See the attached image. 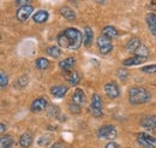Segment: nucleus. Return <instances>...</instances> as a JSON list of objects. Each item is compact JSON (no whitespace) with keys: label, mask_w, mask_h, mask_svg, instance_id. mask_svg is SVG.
<instances>
[{"label":"nucleus","mask_w":156,"mask_h":148,"mask_svg":"<svg viewBox=\"0 0 156 148\" xmlns=\"http://www.w3.org/2000/svg\"><path fill=\"white\" fill-rule=\"evenodd\" d=\"M34 11V7L31 5H25V6H20L18 10H17V19L20 22H25L27 19L30 17V15L33 13Z\"/></svg>","instance_id":"423d86ee"},{"label":"nucleus","mask_w":156,"mask_h":148,"mask_svg":"<svg viewBox=\"0 0 156 148\" xmlns=\"http://www.w3.org/2000/svg\"><path fill=\"white\" fill-rule=\"evenodd\" d=\"M135 53H136V56L145 57V58H147V57H148V53H149V52H148V48H147V47H145L144 45H142V46H140V47H139V48L137 50Z\"/></svg>","instance_id":"bb28decb"},{"label":"nucleus","mask_w":156,"mask_h":148,"mask_svg":"<svg viewBox=\"0 0 156 148\" xmlns=\"http://www.w3.org/2000/svg\"><path fill=\"white\" fill-rule=\"evenodd\" d=\"M101 35H103V36H106L107 39L111 40V39H114V37L118 36V30L112 25H107V27H105L102 29V34Z\"/></svg>","instance_id":"6ab92c4d"},{"label":"nucleus","mask_w":156,"mask_h":148,"mask_svg":"<svg viewBox=\"0 0 156 148\" xmlns=\"http://www.w3.org/2000/svg\"><path fill=\"white\" fill-rule=\"evenodd\" d=\"M147 60L145 57H139V56H133V57H130L127 59H125L122 61L124 66H133V65H139L142 63H144Z\"/></svg>","instance_id":"ddd939ff"},{"label":"nucleus","mask_w":156,"mask_h":148,"mask_svg":"<svg viewBox=\"0 0 156 148\" xmlns=\"http://www.w3.org/2000/svg\"><path fill=\"white\" fill-rule=\"evenodd\" d=\"M140 125L153 132H156V116H149L143 118L140 122Z\"/></svg>","instance_id":"9d476101"},{"label":"nucleus","mask_w":156,"mask_h":148,"mask_svg":"<svg viewBox=\"0 0 156 148\" xmlns=\"http://www.w3.org/2000/svg\"><path fill=\"white\" fill-rule=\"evenodd\" d=\"M13 145V139L10 135H2L0 140V148H11Z\"/></svg>","instance_id":"4be33fe9"},{"label":"nucleus","mask_w":156,"mask_h":148,"mask_svg":"<svg viewBox=\"0 0 156 148\" xmlns=\"http://www.w3.org/2000/svg\"><path fill=\"white\" fill-rule=\"evenodd\" d=\"M0 127H1V134H4V132H5V124H4V123H1V124H0Z\"/></svg>","instance_id":"72a5a7b5"},{"label":"nucleus","mask_w":156,"mask_h":148,"mask_svg":"<svg viewBox=\"0 0 156 148\" xmlns=\"http://www.w3.org/2000/svg\"><path fill=\"white\" fill-rule=\"evenodd\" d=\"M145 20H147V24H148L149 30L154 35H156V15H154V13H148L147 17H145Z\"/></svg>","instance_id":"f3484780"},{"label":"nucleus","mask_w":156,"mask_h":148,"mask_svg":"<svg viewBox=\"0 0 156 148\" xmlns=\"http://www.w3.org/2000/svg\"><path fill=\"white\" fill-rule=\"evenodd\" d=\"M102 99H101V96L98 95V94H94L93 95V98H91V106H94V107H96L98 110H102Z\"/></svg>","instance_id":"b1692460"},{"label":"nucleus","mask_w":156,"mask_h":148,"mask_svg":"<svg viewBox=\"0 0 156 148\" xmlns=\"http://www.w3.org/2000/svg\"><path fill=\"white\" fill-rule=\"evenodd\" d=\"M98 136L102 140H112L117 136V129H115V127H113L111 124L102 125L98 130Z\"/></svg>","instance_id":"20e7f679"},{"label":"nucleus","mask_w":156,"mask_h":148,"mask_svg":"<svg viewBox=\"0 0 156 148\" xmlns=\"http://www.w3.org/2000/svg\"><path fill=\"white\" fill-rule=\"evenodd\" d=\"M66 80H67V82L70 83V84H72V86H77L78 83H79V81H80V77H79V75H78L77 71H75V70H72V71H70V72H66Z\"/></svg>","instance_id":"aec40b11"},{"label":"nucleus","mask_w":156,"mask_h":148,"mask_svg":"<svg viewBox=\"0 0 156 148\" xmlns=\"http://www.w3.org/2000/svg\"><path fill=\"white\" fill-rule=\"evenodd\" d=\"M137 142L144 148H156V139L147 132L137 134Z\"/></svg>","instance_id":"7ed1b4c3"},{"label":"nucleus","mask_w":156,"mask_h":148,"mask_svg":"<svg viewBox=\"0 0 156 148\" xmlns=\"http://www.w3.org/2000/svg\"><path fill=\"white\" fill-rule=\"evenodd\" d=\"M76 65V59L73 57H69V58H65L64 60H61L59 63V68L64 71V72H70L73 70V66Z\"/></svg>","instance_id":"6e6552de"},{"label":"nucleus","mask_w":156,"mask_h":148,"mask_svg":"<svg viewBox=\"0 0 156 148\" xmlns=\"http://www.w3.org/2000/svg\"><path fill=\"white\" fill-rule=\"evenodd\" d=\"M105 148H120V146L115 143V142H113V141H111V142H108L107 145H106V147Z\"/></svg>","instance_id":"2f4dec72"},{"label":"nucleus","mask_w":156,"mask_h":148,"mask_svg":"<svg viewBox=\"0 0 156 148\" xmlns=\"http://www.w3.org/2000/svg\"><path fill=\"white\" fill-rule=\"evenodd\" d=\"M89 113L93 116V117H96V118H100V117H102L103 116V112L102 110H98L96 107H94V106H91V105H89Z\"/></svg>","instance_id":"a878e982"},{"label":"nucleus","mask_w":156,"mask_h":148,"mask_svg":"<svg viewBox=\"0 0 156 148\" xmlns=\"http://www.w3.org/2000/svg\"><path fill=\"white\" fill-rule=\"evenodd\" d=\"M126 75H127V72H126L124 69L118 70V77H119L120 80H125V78H126Z\"/></svg>","instance_id":"7c9ffc66"},{"label":"nucleus","mask_w":156,"mask_h":148,"mask_svg":"<svg viewBox=\"0 0 156 148\" xmlns=\"http://www.w3.org/2000/svg\"><path fill=\"white\" fill-rule=\"evenodd\" d=\"M140 46H142L140 40L137 39V37H132V39L129 40V42L126 43V50H127L129 52H133V53H135Z\"/></svg>","instance_id":"2eb2a0df"},{"label":"nucleus","mask_w":156,"mask_h":148,"mask_svg":"<svg viewBox=\"0 0 156 148\" xmlns=\"http://www.w3.org/2000/svg\"><path fill=\"white\" fill-rule=\"evenodd\" d=\"M96 43H98V50H100V52H101L102 54H108V53L112 52V50H113V45H112L111 40L107 39L106 36H103V35H101L100 37H98Z\"/></svg>","instance_id":"39448f33"},{"label":"nucleus","mask_w":156,"mask_h":148,"mask_svg":"<svg viewBox=\"0 0 156 148\" xmlns=\"http://www.w3.org/2000/svg\"><path fill=\"white\" fill-rule=\"evenodd\" d=\"M150 6H151L154 10H156V0H153V1L150 2Z\"/></svg>","instance_id":"473e14b6"},{"label":"nucleus","mask_w":156,"mask_h":148,"mask_svg":"<svg viewBox=\"0 0 156 148\" xmlns=\"http://www.w3.org/2000/svg\"><path fill=\"white\" fill-rule=\"evenodd\" d=\"M47 54L49 57H53V58H58L61 54V50L58 46H51L47 48Z\"/></svg>","instance_id":"393cba45"},{"label":"nucleus","mask_w":156,"mask_h":148,"mask_svg":"<svg viewBox=\"0 0 156 148\" xmlns=\"http://www.w3.org/2000/svg\"><path fill=\"white\" fill-rule=\"evenodd\" d=\"M31 143H33V135L30 134V132H24V134H22L20 137V145L22 146L23 148H28L31 146Z\"/></svg>","instance_id":"4468645a"},{"label":"nucleus","mask_w":156,"mask_h":148,"mask_svg":"<svg viewBox=\"0 0 156 148\" xmlns=\"http://www.w3.org/2000/svg\"><path fill=\"white\" fill-rule=\"evenodd\" d=\"M70 111L72 113H79L80 112V106H78L76 104H70Z\"/></svg>","instance_id":"c756f323"},{"label":"nucleus","mask_w":156,"mask_h":148,"mask_svg":"<svg viewBox=\"0 0 156 148\" xmlns=\"http://www.w3.org/2000/svg\"><path fill=\"white\" fill-rule=\"evenodd\" d=\"M47 19H48V12H47V11H43V10L37 11V12L33 16V20H34L35 23H44Z\"/></svg>","instance_id":"412c9836"},{"label":"nucleus","mask_w":156,"mask_h":148,"mask_svg":"<svg viewBox=\"0 0 156 148\" xmlns=\"http://www.w3.org/2000/svg\"><path fill=\"white\" fill-rule=\"evenodd\" d=\"M151 95L145 88L142 87H133L129 91V101L132 105H139L150 101Z\"/></svg>","instance_id":"f03ea898"},{"label":"nucleus","mask_w":156,"mask_h":148,"mask_svg":"<svg viewBox=\"0 0 156 148\" xmlns=\"http://www.w3.org/2000/svg\"><path fill=\"white\" fill-rule=\"evenodd\" d=\"M142 71L143 72H147V74H156V65L144 66V68H142Z\"/></svg>","instance_id":"c85d7f7f"},{"label":"nucleus","mask_w":156,"mask_h":148,"mask_svg":"<svg viewBox=\"0 0 156 148\" xmlns=\"http://www.w3.org/2000/svg\"><path fill=\"white\" fill-rule=\"evenodd\" d=\"M83 39L84 37L82 36V33L78 29L67 28L58 35V45L59 47H62V48L77 50L80 47Z\"/></svg>","instance_id":"f257e3e1"},{"label":"nucleus","mask_w":156,"mask_h":148,"mask_svg":"<svg viewBox=\"0 0 156 148\" xmlns=\"http://www.w3.org/2000/svg\"><path fill=\"white\" fill-rule=\"evenodd\" d=\"M49 65H51V63L46 58H39V59H36V63H35V66L39 70H46L49 68Z\"/></svg>","instance_id":"5701e85b"},{"label":"nucleus","mask_w":156,"mask_h":148,"mask_svg":"<svg viewBox=\"0 0 156 148\" xmlns=\"http://www.w3.org/2000/svg\"><path fill=\"white\" fill-rule=\"evenodd\" d=\"M7 82H9L7 75L5 74V72H1V74H0V86H1V88L6 87V86H7Z\"/></svg>","instance_id":"cd10ccee"},{"label":"nucleus","mask_w":156,"mask_h":148,"mask_svg":"<svg viewBox=\"0 0 156 148\" xmlns=\"http://www.w3.org/2000/svg\"><path fill=\"white\" fill-rule=\"evenodd\" d=\"M105 92L107 94V96L109 99H117L118 96L120 95V91L119 87L115 82H109L105 86Z\"/></svg>","instance_id":"0eeeda50"},{"label":"nucleus","mask_w":156,"mask_h":148,"mask_svg":"<svg viewBox=\"0 0 156 148\" xmlns=\"http://www.w3.org/2000/svg\"><path fill=\"white\" fill-rule=\"evenodd\" d=\"M72 101H73V104H76V105H78V106H82V105L85 104V101H87V96H85V93L83 92V89L77 88V89L73 92Z\"/></svg>","instance_id":"9b49d317"},{"label":"nucleus","mask_w":156,"mask_h":148,"mask_svg":"<svg viewBox=\"0 0 156 148\" xmlns=\"http://www.w3.org/2000/svg\"><path fill=\"white\" fill-rule=\"evenodd\" d=\"M60 13H61V16H62L64 18H66L67 20H73V19H76V13H75V11H73L71 7H69V6H62V7L60 9Z\"/></svg>","instance_id":"dca6fc26"},{"label":"nucleus","mask_w":156,"mask_h":148,"mask_svg":"<svg viewBox=\"0 0 156 148\" xmlns=\"http://www.w3.org/2000/svg\"><path fill=\"white\" fill-rule=\"evenodd\" d=\"M69 91V88H67V86H62V84H58V86H54V87H52L51 88V93H52V95L54 96V98H64L65 96V94L67 93Z\"/></svg>","instance_id":"f8f14e48"},{"label":"nucleus","mask_w":156,"mask_h":148,"mask_svg":"<svg viewBox=\"0 0 156 148\" xmlns=\"http://www.w3.org/2000/svg\"><path fill=\"white\" fill-rule=\"evenodd\" d=\"M47 105H48V101H47L44 98H37V99H35V100L31 102L30 109H31L33 112L37 113V112L43 111V110L47 107Z\"/></svg>","instance_id":"1a4fd4ad"},{"label":"nucleus","mask_w":156,"mask_h":148,"mask_svg":"<svg viewBox=\"0 0 156 148\" xmlns=\"http://www.w3.org/2000/svg\"><path fill=\"white\" fill-rule=\"evenodd\" d=\"M93 37H94V31L90 27H85L84 29V39H83V43L85 45V47H89L93 42Z\"/></svg>","instance_id":"a211bd4d"}]
</instances>
